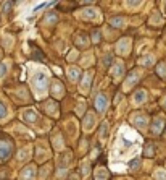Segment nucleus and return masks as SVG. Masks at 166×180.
<instances>
[{
	"mask_svg": "<svg viewBox=\"0 0 166 180\" xmlns=\"http://www.w3.org/2000/svg\"><path fill=\"white\" fill-rule=\"evenodd\" d=\"M32 83H34V88L37 89V92L40 94V92L45 91V88L49 85V78H47V75L44 71H37L34 75V78H32Z\"/></svg>",
	"mask_w": 166,
	"mask_h": 180,
	"instance_id": "1",
	"label": "nucleus"
},
{
	"mask_svg": "<svg viewBox=\"0 0 166 180\" xmlns=\"http://www.w3.org/2000/svg\"><path fill=\"white\" fill-rule=\"evenodd\" d=\"M11 154V145L7 141H0V161L7 159Z\"/></svg>",
	"mask_w": 166,
	"mask_h": 180,
	"instance_id": "2",
	"label": "nucleus"
},
{
	"mask_svg": "<svg viewBox=\"0 0 166 180\" xmlns=\"http://www.w3.org/2000/svg\"><path fill=\"white\" fill-rule=\"evenodd\" d=\"M95 107H97L98 112H103V110L107 109V97H105L103 94H98L97 97H95Z\"/></svg>",
	"mask_w": 166,
	"mask_h": 180,
	"instance_id": "3",
	"label": "nucleus"
},
{
	"mask_svg": "<svg viewBox=\"0 0 166 180\" xmlns=\"http://www.w3.org/2000/svg\"><path fill=\"white\" fill-rule=\"evenodd\" d=\"M24 115H26V120H28V122H34V120H36V117H37V114H36V112H32V110H26V112H24Z\"/></svg>",
	"mask_w": 166,
	"mask_h": 180,
	"instance_id": "4",
	"label": "nucleus"
},
{
	"mask_svg": "<svg viewBox=\"0 0 166 180\" xmlns=\"http://www.w3.org/2000/svg\"><path fill=\"white\" fill-rule=\"evenodd\" d=\"M111 25L116 26V28H119V26L124 25V20H123V18H111Z\"/></svg>",
	"mask_w": 166,
	"mask_h": 180,
	"instance_id": "5",
	"label": "nucleus"
},
{
	"mask_svg": "<svg viewBox=\"0 0 166 180\" xmlns=\"http://www.w3.org/2000/svg\"><path fill=\"white\" fill-rule=\"evenodd\" d=\"M77 76H79V70H77V68H71V70H69V78L76 81Z\"/></svg>",
	"mask_w": 166,
	"mask_h": 180,
	"instance_id": "6",
	"label": "nucleus"
},
{
	"mask_svg": "<svg viewBox=\"0 0 166 180\" xmlns=\"http://www.w3.org/2000/svg\"><path fill=\"white\" fill-rule=\"evenodd\" d=\"M134 99H135V102H142V101L145 99V92H144V91H139L137 94L134 96Z\"/></svg>",
	"mask_w": 166,
	"mask_h": 180,
	"instance_id": "7",
	"label": "nucleus"
},
{
	"mask_svg": "<svg viewBox=\"0 0 166 180\" xmlns=\"http://www.w3.org/2000/svg\"><path fill=\"white\" fill-rule=\"evenodd\" d=\"M8 71V65L7 64H0V78H3Z\"/></svg>",
	"mask_w": 166,
	"mask_h": 180,
	"instance_id": "8",
	"label": "nucleus"
},
{
	"mask_svg": "<svg viewBox=\"0 0 166 180\" xmlns=\"http://www.w3.org/2000/svg\"><path fill=\"white\" fill-rule=\"evenodd\" d=\"M161 125H163V120H156L155 124H153V133H160Z\"/></svg>",
	"mask_w": 166,
	"mask_h": 180,
	"instance_id": "9",
	"label": "nucleus"
},
{
	"mask_svg": "<svg viewBox=\"0 0 166 180\" xmlns=\"http://www.w3.org/2000/svg\"><path fill=\"white\" fill-rule=\"evenodd\" d=\"M158 75H160V76H163V78L166 76V67H165V64H160L158 65Z\"/></svg>",
	"mask_w": 166,
	"mask_h": 180,
	"instance_id": "10",
	"label": "nucleus"
},
{
	"mask_svg": "<svg viewBox=\"0 0 166 180\" xmlns=\"http://www.w3.org/2000/svg\"><path fill=\"white\" fill-rule=\"evenodd\" d=\"M152 62H153V57H152V55L145 57V59H142V65H145V67H149Z\"/></svg>",
	"mask_w": 166,
	"mask_h": 180,
	"instance_id": "11",
	"label": "nucleus"
},
{
	"mask_svg": "<svg viewBox=\"0 0 166 180\" xmlns=\"http://www.w3.org/2000/svg\"><path fill=\"white\" fill-rule=\"evenodd\" d=\"M7 115V109H5V106L2 102H0V119H3V117Z\"/></svg>",
	"mask_w": 166,
	"mask_h": 180,
	"instance_id": "12",
	"label": "nucleus"
},
{
	"mask_svg": "<svg viewBox=\"0 0 166 180\" xmlns=\"http://www.w3.org/2000/svg\"><path fill=\"white\" fill-rule=\"evenodd\" d=\"M32 174H34V167H28V170H24L23 177H31Z\"/></svg>",
	"mask_w": 166,
	"mask_h": 180,
	"instance_id": "13",
	"label": "nucleus"
},
{
	"mask_svg": "<svg viewBox=\"0 0 166 180\" xmlns=\"http://www.w3.org/2000/svg\"><path fill=\"white\" fill-rule=\"evenodd\" d=\"M121 73H123V65H121V64H118V67L114 68V75H116V76H119Z\"/></svg>",
	"mask_w": 166,
	"mask_h": 180,
	"instance_id": "14",
	"label": "nucleus"
},
{
	"mask_svg": "<svg viewBox=\"0 0 166 180\" xmlns=\"http://www.w3.org/2000/svg\"><path fill=\"white\" fill-rule=\"evenodd\" d=\"M140 2H142V0H128V5H129V7H137Z\"/></svg>",
	"mask_w": 166,
	"mask_h": 180,
	"instance_id": "15",
	"label": "nucleus"
},
{
	"mask_svg": "<svg viewBox=\"0 0 166 180\" xmlns=\"http://www.w3.org/2000/svg\"><path fill=\"white\" fill-rule=\"evenodd\" d=\"M11 5H13V2H11V0H8L7 4L3 5V11H8V10L11 8Z\"/></svg>",
	"mask_w": 166,
	"mask_h": 180,
	"instance_id": "16",
	"label": "nucleus"
},
{
	"mask_svg": "<svg viewBox=\"0 0 166 180\" xmlns=\"http://www.w3.org/2000/svg\"><path fill=\"white\" fill-rule=\"evenodd\" d=\"M86 13H87V18H95V13H97V11L95 10H87Z\"/></svg>",
	"mask_w": 166,
	"mask_h": 180,
	"instance_id": "17",
	"label": "nucleus"
},
{
	"mask_svg": "<svg viewBox=\"0 0 166 180\" xmlns=\"http://www.w3.org/2000/svg\"><path fill=\"white\" fill-rule=\"evenodd\" d=\"M97 41H100V34H98V32H93V42H97Z\"/></svg>",
	"mask_w": 166,
	"mask_h": 180,
	"instance_id": "18",
	"label": "nucleus"
},
{
	"mask_svg": "<svg viewBox=\"0 0 166 180\" xmlns=\"http://www.w3.org/2000/svg\"><path fill=\"white\" fill-rule=\"evenodd\" d=\"M81 4H93V0H81Z\"/></svg>",
	"mask_w": 166,
	"mask_h": 180,
	"instance_id": "19",
	"label": "nucleus"
},
{
	"mask_svg": "<svg viewBox=\"0 0 166 180\" xmlns=\"http://www.w3.org/2000/svg\"><path fill=\"white\" fill-rule=\"evenodd\" d=\"M165 11H166V2H165Z\"/></svg>",
	"mask_w": 166,
	"mask_h": 180,
	"instance_id": "20",
	"label": "nucleus"
}]
</instances>
